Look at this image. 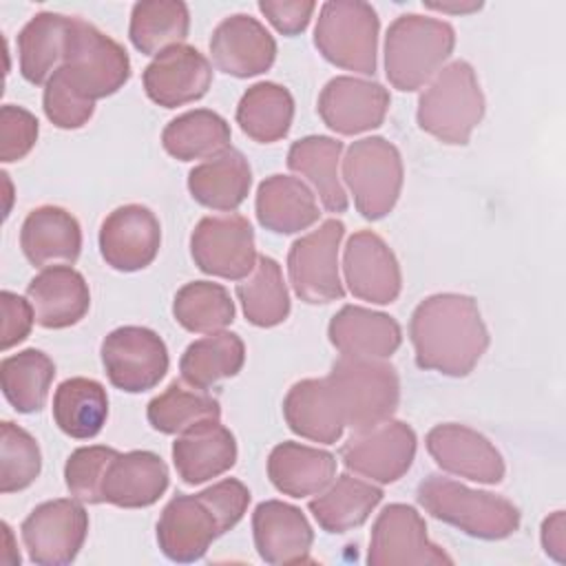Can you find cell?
<instances>
[{
    "mask_svg": "<svg viewBox=\"0 0 566 566\" xmlns=\"http://www.w3.org/2000/svg\"><path fill=\"white\" fill-rule=\"evenodd\" d=\"M409 338L420 369L453 378L471 374L489 347V332L475 298L453 292L418 303L409 321Z\"/></svg>",
    "mask_w": 566,
    "mask_h": 566,
    "instance_id": "6da1fadb",
    "label": "cell"
},
{
    "mask_svg": "<svg viewBox=\"0 0 566 566\" xmlns=\"http://www.w3.org/2000/svg\"><path fill=\"white\" fill-rule=\"evenodd\" d=\"M243 482L226 478L195 495H175L157 522V544L172 562H197L210 544L241 522L250 504Z\"/></svg>",
    "mask_w": 566,
    "mask_h": 566,
    "instance_id": "7a4b0ae2",
    "label": "cell"
},
{
    "mask_svg": "<svg viewBox=\"0 0 566 566\" xmlns=\"http://www.w3.org/2000/svg\"><path fill=\"white\" fill-rule=\"evenodd\" d=\"M416 500L436 520L478 539H504L520 528V511L506 497L469 489L436 473L418 484Z\"/></svg>",
    "mask_w": 566,
    "mask_h": 566,
    "instance_id": "3957f363",
    "label": "cell"
},
{
    "mask_svg": "<svg viewBox=\"0 0 566 566\" xmlns=\"http://www.w3.org/2000/svg\"><path fill=\"white\" fill-rule=\"evenodd\" d=\"M455 46V31L449 22L405 13L398 15L385 35V75L402 93L418 91L449 60Z\"/></svg>",
    "mask_w": 566,
    "mask_h": 566,
    "instance_id": "277c9868",
    "label": "cell"
},
{
    "mask_svg": "<svg viewBox=\"0 0 566 566\" xmlns=\"http://www.w3.org/2000/svg\"><path fill=\"white\" fill-rule=\"evenodd\" d=\"M484 117V95L469 62L444 66L418 99V126L442 144L464 146Z\"/></svg>",
    "mask_w": 566,
    "mask_h": 566,
    "instance_id": "5b68a950",
    "label": "cell"
},
{
    "mask_svg": "<svg viewBox=\"0 0 566 566\" xmlns=\"http://www.w3.org/2000/svg\"><path fill=\"white\" fill-rule=\"evenodd\" d=\"M327 380L340 405L345 427L352 431H367L389 420L398 409L400 378L380 358L340 356Z\"/></svg>",
    "mask_w": 566,
    "mask_h": 566,
    "instance_id": "8992f818",
    "label": "cell"
},
{
    "mask_svg": "<svg viewBox=\"0 0 566 566\" xmlns=\"http://www.w3.org/2000/svg\"><path fill=\"white\" fill-rule=\"evenodd\" d=\"M73 88L95 102L117 93L130 77L126 49L82 18L69 15L60 66Z\"/></svg>",
    "mask_w": 566,
    "mask_h": 566,
    "instance_id": "52a82bcc",
    "label": "cell"
},
{
    "mask_svg": "<svg viewBox=\"0 0 566 566\" xmlns=\"http://www.w3.org/2000/svg\"><path fill=\"white\" fill-rule=\"evenodd\" d=\"M378 13L363 0H329L321 7L314 44L338 69L374 75L378 51Z\"/></svg>",
    "mask_w": 566,
    "mask_h": 566,
    "instance_id": "ba28073f",
    "label": "cell"
},
{
    "mask_svg": "<svg viewBox=\"0 0 566 566\" xmlns=\"http://www.w3.org/2000/svg\"><path fill=\"white\" fill-rule=\"evenodd\" d=\"M402 177V157L385 137L358 139L343 157V179L354 195L356 210L369 221H378L394 210Z\"/></svg>",
    "mask_w": 566,
    "mask_h": 566,
    "instance_id": "9c48e42d",
    "label": "cell"
},
{
    "mask_svg": "<svg viewBox=\"0 0 566 566\" xmlns=\"http://www.w3.org/2000/svg\"><path fill=\"white\" fill-rule=\"evenodd\" d=\"M343 237L345 223L327 219L316 230L292 243L287 252V274L301 301L318 305L345 296L338 276V248Z\"/></svg>",
    "mask_w": 566,
    "mask_h": 566,
    "instance_id": "30bf717a",
    "label": "cell"
},
{
    "mask_svg": "<svg viewBox=\"0 0 566 566\" xmlns=\"http://www.w3.org/2000/svg\"><path fill=\"white\" fill-rule=\"evenodd\" d=\"M168 349L148 327L124 325L102 340V365L113 387L142 394L159 385L168 371Z\"/></svg>",
    "mask_w": 566,
    "mask_h": 566,
    "instance_id": "8fae6325",
    "label": "cell"
},
{
    "mask_svg": "<svg viewBox=\"0 0 566 566\" xmlns=\"http://www.w3.org/2000/svg\"><path fill=\"white\" fill-rule=\"evenodd\" d=\"M190 254L203 274L230 281L245 279L259 259L250 221L234 212L203 217L190 234Z\"/></svg>",
    "mask_w": 566,
    "mask_h": 566,
    "instance_id": "7c38bea8",
    "label": "cell"
},
{
    "mask_svg": "<svg viewBox=\"0 0 566 566\" xmlns=\"http://www.w3.org/2000/svg\"><path fill=\"white\" fill-rule=\"evenodd\" d=\"M20 533L33 564L64 566L71 564L84 546L88 513L75 500H49L27 515Z\"/></svg>",
    "mask_w": 566,
    "mask_h": 566,
    "instance_id": "4fadbf2b",
    "label": "cell"
},
{
    "mask_svg": "<svg viewBox=\"0 0 566 566\" xmlns=\"http://www.w3.org/2000/svg\"><path fill=\"white\" fill-rule=\"evenodd\" d=\"M453 559L427 537L422 515L409 504H389L371 526L369 566H422L451 564Z\"/></svg>",
    "mask_w": 566,
    "mask_h": 566,
    "instance_id": "5bb4252c",
    "label": "cell"
},
{
    "mask_svg": "<svg viewBox=\"0 0 566 566\" xmlns=\"http://www.w3.org/2000/svg\"><path fill=\"white\" fill-rule=\"evenodd\" d=\"M416 433L407 422L385 420L367 431H354L340 447L343 464L374 482L400 480L416 458Z\"/></svg>",
    "mask_w": 566,
    "mask_h": 566,
    "instance_id": "9a60e30c",
    "label": "cell"
},
{
    "mask_svg": "<svg viewBox=\"0 0 566 566\" xmlns=\"http://www.w3.org/2000/svg\"><path fill=\"white\" fill-rule=\"evenodd\" d=\"M161 245V226L142 203L115 208L99 226V252L106 265L119 272L148 268Z\"/></svg>",
    "mask_w": 566,
    "mask_h": 566,
    "instance_id": "2e32d148",
    "label": "cell"
},
{
    "mask_svg": "<svg viewBox=\"0 0 566 566\" xmlns=\"http://www.w3.org/2000/svg\"><path fill=\"white\" fill-rule=\"evenodd\" d=\"M343 272L349 292L376 305L394 303L402 287L396 254L371 230H358L349 237L343 252Z\"/></svg>",
    "mask_w": 566,
    "mask_h": 566,
    "instance_id": "e0dca14e",
    "label": "cell"
},
{
    "mask_svg": "<svg viewBox=\"0 0 566 566\" xmlns=\"http://www.w3.org/2000/svg\"><path fill=\"white\" fill-rule=\"evenodd\" d=\"M429 455L436 464L458 478L482 484H497L504 478V460L495 444L480 431L444 422L436 424L424 438Z\"/></svg>",
    "mask_w": 566,
    "mask_h": 566,
    "instance_id": "ac0fdd59",
    "label": "cell"
},
{
    "mask_svg": "<svg viewBox=\"0 0 566 566\" xmlns=\"http://www.w3.org/2000/svg\"><path fill=\"white\" fill-rule=\"evenodd\" d=\"M146 95L164 106L177 108L201 99L212 84V66L190 44H175L155 55L142 75Z\"/></svg>",
    "mask_w": 566,
    "mask_h": 566,
    "instance_id": "d6986e66",
    "label": "cell"
},
{
    "mask_svg": "<svg viewBox=\"0 0 566 566\" xmlns=\"http://www.w3.org/2000/svg\"><path fill=\"white\" fill-rule=\"evenodd\" d=\"M389 93L382 84L338 75L318 95V115L338 135H358L378 128L389 111Z\"/></svg>",
    "mask_w": 566,
    "mask_h": 566,
    "instance_id": "ffe728a7",
    "label": "cell"
},
{
    "mask_svg": "<svg viewBox=\"0 0 566 566\" xmlns=\"http://www.w3.org/2000/svg\"><path fill=\"white\" fill-rule=\"evenodd\" d=\"M210 53L214 66L226 75L254 77L274 64L276 42L256 18L234 13L212 31Z\"/></svg>",
    "mask_w": 566,
    "mask_h": 566,
    "instance_id": "44dd1931",
    "label": "cell"
},
{
    "mask_svg": "<svg viewBox=\"0 0 566 566\" xmlns=\"http://www.w3.org/2000/svg\"><path fill=\"white\" fill-rule=\"evenodd\" d=\"M252 535L256 553L265 564L285 566L310 562L314 531L301 509L287 502L265 500L256 504L252 513Z\"/></svg>",
    "mask_w": 566,
    "mask_h": 566,
    "instance_id": "7402d4cb",
    "label": "cell"
},
{
    "mask_svg": "<svg viewBox=\"0 0 566 566\" xmlns=\"http://www.w3.org/2000/svg\"><path fill=\"white\" fill-rule=\"evenodd\" d=\"M168 467L153 451L115 453L102 478V502L119 509L155 504L168 489Z\"/></svg>",
    "mask_w": 566,
    "mask_h": 566,
    "instance_id": "603a6c76",
    "label": "cell"
},
{
    "mask_svg": "<svg viewBox=\"0 0 566 566\" xmlns=\"http://www.w3.org/2000/svg\"><path fill=\"white\" fill-rule=\"evenodd\" d=\"M27 298L35 323L46 329H64L80 323L91 307V292L84 276L71 265H51L27 285Z\"/></svg>",
    "mask_w": 566,
    "mask_h": 566,
    "instance_id": "cb8c5ba5",
    "label": "cell"
},
{
    "mask_svg": "<svg viewBox=\"0 0 566 566\" xmlns=\"http://www.w3.org/2000/svg\"><path fill=\"white\" fill-rule=\"evenodd\" d=\"M172 462L186 484H203L234 467L237 440L219 420L199 422L172 442Z\"/></svg>",
    "mask_w": 566,
    "mask_h": 566,
    "instance_id": "d4e9b609",
    "label": "cell"
},
{
    "mask_svg": "<svg viewBox=\"0 0 566 566\" xmlns=\"http://www.w3.org/2000/svg\"><path fill=\"white\" fill-rule=\"evenodd\" d=\"M327 336L343 356L356 358H389L402 343L396 318L360 305L340 307L327 325Z\"/></svg>",
    "mask_w": 566,
    "mask_h": 566,
    "instance_id": "484cf974",
    "label": "cell"
},
{
    "mask_svg": "<svg viewBox=\"0 0 566 566\" xmlns=\"http://www.w3.org/2000/svg\"><path fill=\"white\" fill-rule=\"evenodd\" d=\"M287 427L312 442L334 444L340 440L345 420L327 378H305L290 387L283 400Z\"/></svg>",
    "mask_w": 566,
    "mask_h": 566,
    "instance_id": "4316f807",
    "label": "cell"
},
{
    "mask_svg": "<svg viewBox=\"0 0 566 566\" xmlns=\"http://www.w3.org/2000/svg\"><path fill=\"white\" fill-rule=\"evenodd\" d=\"M20 248L27 261L35 268L75 263L82 250L80 223L60 206H40L22 221Z\"/></svg>",
    "mask_w": 566,
    "mask_h": 566,
    "instance_id": "83f0119b",
    "label": "cell"
},
{
    "mask_svg": "<svg viewBox=\"0 0 566 566\" xmlns=\"http://www.w3.org/2000/svg\"><path fill=\"white\" fill-rule=\"evenodd\" d=\"M256 219L276 234H294L318 221L314 192L296 177L272 175L256 188Z\"/></svg>",
    "mask_w": 566,
    "mask_h": 566,
    "instance_id": "f1b7e54d",
    "label": "cell"
},
{
    "mask_svg": "<svg viewBox=\"0 0 566 566\" xmlns=\"http://www.w3.org/2000/svg\"><path fill=\"white\" fill-rule=\"evenodd\" d=\"M270 482L290 497H307L327 489L336 475L329 451L301 442H281L268 455Z\"/></svg>",
    "mask_w": 566,
    "mask_h": 566,
    "instance_id": "f546056e",
    "label": "cell"
},
{
    "mask_svg": "<svg viewBox=\"0 0 566 566\" xmlns=\"http://www.w3.org/2000/svg\"><path fill=\"white\" fill-rule=\"evenodd\" d=\"M252 186V170L243 153L230 148L223 155L195 166L188 172V190L192 199L206 208L232 212Z\"/></svg>",
    "mask_w": 566,
    "mask_h": 566,
    "instance_id": "4dcf8cb0",
    "label": "cell"
},
{
    "mask_svg": "<svg viewBox=\"0 0 566 566\" xmlns=\"http://www.w3.org/2000/svg\"><path fill=\"white\" fill-rule=\"evenodd\" d=\"M382 489L349 473L338 475L327 489L307 502L310 513L327 533H347L367 522L380 504Z\"/></svg>",
    "mask_w": 566,
    "mask_h": 566,
    "instance_id": "1f68e13d",
    "label": "cell"
},
{
    "mask_svg": "<svg viewBox=\"0 0 566 566\" xmlns=\"http://www.w3.org/2000/svg\"><path fill=\"white\" fill-rule=\"evenodd\" d=\"M343 142L327 135H310L294 142L287 150V168L303 175L329 212L347 210V192L338 179Z\"/></svg>",
    "mask_w": 566,
    "mask_h": 566,
    "instance_id": "d6a6232c",
    "label": "cell"
},
{
    "mask_svg": "<svg viewBox=\"0 0 566 566\" xmlns=\"http://www.w3.org/2000/svg\"><path fill=\"white\" fill-rule=\"evenodd\" d=\"M230 124L219 113L195 108L166 124L161 146L179 161L214 159L230 150Z\"/></svg>",
    "mask_w": 566,
    "mask_h": 566,
    "instance_id": "836d02e7",
    "label": "cell"
},
{
    "mask_svg": "<svg viewBox=\"0 0 566 566\" xmlns=\"http://www.w3.org/2000/svg\"><path fill=\"white\" fill-rule=\"evenodd\" d=\"M108 418V396L102 382L84 376L69 378L53 394V420L62 433L88 440L95 438Z\"/></svg>",
    "mask_w": 566,
    "mask_h": 566,
    "instance_id": "e575fe53",
    "label": "cell"
},
{
    "mask_svg": "<svg viewBox=\"0 0 566 566\" xmlns=\"http://www.w3.org/2000/svg\"><path fill=\"white\" fill-rule=\"evenodd\" d=\"M66 27L69 15L42 11L35 13L18 33L20 73L29 84H46L62 66Z\"/></svg>",
    "mask_w": 566,
    "mask_h": 566,
    "instance_id": "d590c367",
    "label": "cell"
},
{
    "mask_svg": "<svg viewBox=\"0 0 566 566\" xmlns=\"http://www.w3.org/2000/svg\"><path fill=\"white\" fill-rule=\"evenodd\" d=\"M294 119V97L276 82L252 84L239 99L237 124L241 130L259 142L272 144L290 133Z\"/></svg>",
    "mask_w": 566,
    "mask_h": 566,
    "instance_id": "8d00e7d4",
    "label": "cell"
},
{
    "mask_svg": "<svg viewBox=\"0 0 566 566\" xmlns=\"http://www.w3.org/2000/svg\"><path fill=\"white\" fill-rule=\"evenodd\" d=\"M245 363V345L234 332H214L186 347L179 360L181 380L197 389H210L223 378H232Z\"/></svg>",
    "mask_w": 566,
    "mask_h": 566,
    "instance_id": "74e56055",
    "label": "cell"
},
{
    "mask_svg": "<svg viewBox=\"0 0 566 566\" xmlns=\"http://www.w3.org/2000/svg\"><path fill=\"white\" fill-rule=\"evenodd\" d=\"M190 13L179 0H142L133 4L128 38L144 55L161 53L188 38Z\"/></svg>",
    "mask_w": 566,
    "mask_h": 566,
    "instance_id": "f35d334b",
    "label": "cell"
},
{
    "mask_svg": "<svg viewBox=\"0 0 566 566\" xmlns=\"http://www.w3.org/2000/svg\"><path fill=\"white\" fill-rule=\"evenodd\" d=\"M55 378L53 360L40 349H22L0 363L2 394L20 413L40 411Z\"/></svg>",
    "mask_w": 566,
    "mask_h": 566,
    "instance_id": "ab89813d",
    "label": "cell"
},
{
    "mask_svg": "<svg viewBox=\"0 0 566 566\" xmlns=\"http://www.w3.org/2000/svg\"><path fill=\"white\" fill-rule=\"evenodd\" d=\"M237 298L245 318L256 327H274L290 316V294L281 265L272 256L256 259L254 270L237 283Z\"/></svg>",
    "mask_w": 566,
    "mask_h": 566,
    "instance_id": "60d3db41",
    "label": "cell"
},
{
    "mask_svg": "<svg viewBox=\"0 0 566 566\" xmlns=\"http://www.w3.org/2000/svg\"><path fill=\"white\" fill-rule=\"evenodd\" d=\"M146 418L155 431L175 436L192 429L199 422L219 420L221 405L203 389L186 387L181 380H172L148 402Z\"/></svg>",
    "mask_w": 566,
    "mask_h": 566,
    "instance_id": "b9f144b4",
    "label": "cell"
},
{
    "mask_svg": "<svg viewBox=\"0 0 566 566\" xmlns=\"http://www.w3.org/2000/svg\"><path fill=\"white\" fill-rule=\"evenodd\" d=\"M175 321L195 334H214L234 321V303L228 290L212 281H190L177 290Z\"/></svg>",
    "mask_w": 566,
    "mask_h": 566,
    "instance_id": "7bdbcfd3",
    "label": "cell"
},
{
    "mask_svg": "<svg viewBox=\"0 0 566 566\" xmlns=\"http://www.w3.org/2000/svg\"><path fill=\"white\" fill-rule=\"evenodd\" d=\"M42 455L35 438L22 427L4 420L0 427V491L15 493L35 482Z\"/></svg>",
    "mask_w": 566,
    "mask_h": 566,
    "instance_id": "ee69618b",
    "label": "cell"
},
{
    "mask_svg": "<svg viewBox=\"0 0 566 566\" xmlns=\"http://www.w3.org/2000/svg\"><path fill=\"white\" fill-rule=\"evenodd\" d=\"M117 453L113 447L93 444L75 449L64 464V482L71 495L84 504H102V478L108 460Z\"/></svg>",
    "mask_w": 566,
    "mask_h": 566,
    "instance_id": "f6af8a7d",
    "label": "cell"
},
{
    "mask_svg": "<svg viewBox=\"0 0 566 566\" xmlns=\"http://www.w3.org/2000/svg\"><path fill=\"white\" fill-rule=\"evenodd\" d=\"M42 108L53 126L62 130H75L88 124L95 113V102L80 95L66 80L64 71L57 69L44 86Z\"/></svg>",
    "mask_w": 566,
    "mask_h": 566,
    "instance_id": "bcb514c9",
    "label": "cell"
},
{
    "mask_svg": "<svg viewBox=\"0 0 566 566\" xmlns=\"http://www.w3.org/2000/svg\"><path fill=\"white\" fill-rule=\"evenodd\" d=\"M38 130L40 126L33 113H29L22 106L4 104L0 108V137H2L0 159L9 164L27 157L38 142Z\"/></svg>",
    "mask_w": 566,
    "mask_h": 566,
    "instance_id": "7dc6e473",
    "label": "cell"
},
{
    "mask_svg": "<svg viewBox=\"0 0 566 566\" xmlns=\"http://www.w3.org/2000/svg\"><path fill=\"white\" fill-rule=\"evenodd\" d=\"M316 4L312 0H261L259 11L283 35H298L307 29Z\"/></svg>",
    "mask_w": 566,
    "mask_h": 566,
    "instance_id": "c3c4849f",
    "label": "cell"
},
{
    "mask_svg": "<svg viewBox=\"0 0 566 566\" xmlns=\"http://www.w3.org/2000/svg\"><path fill=\"white\" fill-rule=\"evenodd\" d=\"M0 307H2V349L7 352L31 334L35 314L29 301H24L22 296L9 290L0 294Z\"/></svg>",
    "mask_w": 566,
    "mask_h": 566,
    "instance_id": "681fc988",
    "label": "cell"
},
{
    "mask_svg": "<svg viewBox=\"0 0 566 566\" xmlns=\"http://www.w3.org/2000/svg\"><path fill=\"white\" fill-rule=\"evenodd\" d=\"M542 546L557 562L566 559V520L564 511H555L542 522Z\"/></svg>",
    "mask_w": 566,
    "mask_h": 566,
    "instance_id": "f907efd6",
    "label": "cell"
},
{
    "mask_svg": "<svg viewBox=\"0 0 566 566\" xmlns=\"http://www.w3.org/2000/svg\"><path fill=\"white\" fill-rule=\"evenodd\" d=\"M429 9H438V11H444V13H467V11H475L480 9L482 4L480 2H469V4H440V2H427Z\"/></svg>",
    "mask_w": 566,
    "mask_h": 566,
    "instance_id": "816d5d0a",
    "label": "cell"
},
{
    "mask_svg": "<svg viewBox=\"0 0 566 566\" xmlns=\"http://www.w3.org/2000/svg\"><path fill=\"white\" fill-rule=\"evenodd\" d=\"M2 531H4V537H7V551H4V555H2V562L7 559V553H11V555H13V564H20V553L13 551V546H11V528H9V524L2 522Z\"/></svg>",
    "mask_w": 566,
    "mask_h": 566,
    "instance_id": "f5cc1de1",
    "label": "cell"
}]
</instances>
